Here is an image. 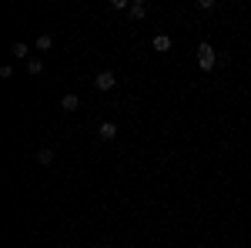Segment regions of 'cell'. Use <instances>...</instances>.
I'll list each match as a JSON object with an SVG mask.
<instances>
[{
	"label": "cell",
	"mask_w": 251,
	"mask_h": 248,
	"mask_svg": "<svg viewBox=\"0 0 251 248\" xmlns=\"http://www.w3.org/2000/svg\"><path fill=\"white\" fill-rule=\"evenodd\" d=\"M214 64H218V51H214L208 40L198 44V67H201V71H214Z\"/></svg>",
	"instance_id": "obj_1"
},
{
	"label": "cell",
	"mask_w": 251,
	"mask_h": 248,
	"mask_svg": "<svg viewBox=\"0 0 251 248\" xmlns=\"http://www.w3.org/2000/svg\"><path fill=\"white\" fill-rule=\"evenodd\" d=\"M114 84H117L114 71H97V77H94V87H97V91H111Z\"/></svg>",
	"instance_id": "obj_2"
},
{
	"label": "cell",
	"mask_w": 251,
	"mask_h": 248,
	"mask_svg": "<svg viewBox=\"0 0 251 248\" xmlns=\"http://www.w3.org/2000/svg\"><path fill=\"white\" fill-rule=\"evenodd\" d=\"M97 134H100V141H114L117 138V124L114 121H104V124L97 128Z\"/></svg>",
	"instance_id": "obj_3"
},
{
	"label": "cell",
	"mask_w": 251,
	"mask_h": 248,
	"mask_svg": "<svg viewBox=\"0 0 251 248\" xmlns=\"http://www.w3.org/2000/svg\"><path fill=\"white\" fill-rule=\"evenodd\" d=\"M60 108H64V111H71V114H74V111H77V108H80L77 94H64V97H60Z\"/></svg>",
	"instance_id": "obj_4"
},
{
	"label": "cell",
	"mask_w": 251,
	"mask_h": 248,
	"mask_svg": "<svg viewBox=\"0 0 251 248\" xmlns=\"http://www.w3.org/2000/svg\"><path fill=\"white\" fill-rule=\"evenodd\" d=\"M154 51L157 54H168V51H171V37H168V34H157L154 37Z\"/></svg>",
	"instance_id": "obj_5"
},
{
	"label": "cell",
	"mask_w": 251,
	"mask_h": 248,
	"mask_svg": "<svg viewBox=\"0 0 251 248\" xmlns=\"http://www.w3.org/2000/svg\"><path fill=\"white\" fill-rule=\"evenodd\" d=\"M37 161L44 165V168H47V165H54V151H50V148H40V151H37Z\"/></svg>",
	"instance_id": "obj_6"
},
{
	"label": "cell",
	"mask_w": 251,
	"mask_h": 248,
	"mask_svg": "<svg viewBox=\"0 0 251 248\" xmlns=\"http://www.w3.org/2000/svg\"><path fill=\"white\" fill-rule=\"evenodd\" d=\"M34 47H37V51H50V47H54V37H50V34H40Z\"/></svg>",
	"instance_id": "obj_7"
},
{
	"label": "cell",
	"mask_w": 251,
	"mask_h": 248,
	"mask_svg": "<svg viewBox=\"0 0 251 248\" xmlns=\"http://www.w3.org/2000/svg\"><path fill=\"white\" fill-rule=\"evenodd\" d=\"M10 54H14V57H27V54H30V47H27V44H14V47H10Z\"/></svg>",
	"instance_id": "obj_8"
},
{
	"label": "cell",
	"mask_w": 251,
	"mask_h": 248,
	"mask_svg": "<svg viewBox=\"0 0 251 248\" xmlns=\"http://www.w3.org/2000/svg\"><path fill=\"white\" fill-rule=\"evenodd\" d=\"M27 71H30V74H40V71H44V60L30 57V60H27Z\"/></svg>",
	"instance_id": "obj_9"
},
{
	"label": "cell",
	"mask_w": 251,
	"mask_h": 248,
	"mask_svg": "<svg viewBox=\"0 0 251 248\" xmlns=\"http://www.w3.org/2000/svg\"><path fill=\"white\" fill-rule=\"evenodd\" d=\"M144 14H148V7H144V3H131V17H134V20H141Z\"/></svg>",
	"instance_id": "obj_10"
},
{
	"label": "cell",
	"mask_w": 251,
	"mask_h": 248,
	"mask_svg": "<svg viewBox=\"0 0 251 248\" xmlns=\"http://www.w3.org/2000/svg\"><path fill=\"white\" fill-rule=\"evenodd\" d=\"M198 10H214V0H198Z\"/></svg>",
	"instance_id": "obj_11"
}]
</instances>
